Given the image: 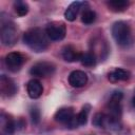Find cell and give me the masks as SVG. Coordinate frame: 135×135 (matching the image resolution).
<instances>
[{
  "mask_svg": "<svg viewBox=\"0 0 135 135\" xmlns=\"http://www.w3.org/2000/svg\"><path fill=\"white\" fill-rule=\"evenodd\" d=\"M23 42L36 53L44 52L49 46L45 31L41 30L40 27H32L27 30L23 34Z\"/></svg>",
  "mask_w": 135,
  "mask_h": 135,
  "instance_id": "1",
  "label": "cell"
},
{
  "mask_svg": "<svg viewBox=\"0 0 135 135\" xmlns=\"http://www.w3.org/2000/svg\"><path fill=\"white\" fill-rule=\"evenodd\" d=\"M112 36L120 46H129L133 42L131 27L124 21H116L112 25Z\"/></svg>",
  "mask_w": 135,
  "mask_h": 135,
  "instance_id": "2",
  "label": "cell"
},
{
  "mask_svg": "<svg viewBox=\"0 0 135 135\" xmlns=\"http://www.w3.org/2000/svg\"><path fill=\"white\" fill-rule=\"evenodd\" d=\"M1 42L5 46H13L18 39L17 27L15 23L8 19H5L1 14V30H0Z\"/></svg>",
  "mask_w": 135,
  "mask_h": 135,
  "instance_id": "3",
  "label": "cell"
},
{
  "mask_svg": "<svg viewBox=\"0 0 135 135\" xmlns=\"http://www.w3.org/2000/svg\"><path fill=\"white\" fill-rule=\"evenodd\" d=\"M123 98V94L121 91H114L107 103L108 115L114 119L120 120L121 118V100Z\"/></svg>",
  "mask_w": 135,
  "mask_h": 135,
  "instance_id": "4",
  "label": "cell"
},
{
  "mask_svg": "<svg viewBox=\"0 0 135 135\" xmlns=\"http://www.w3.org/2000/svg\"><path fill=\"white\" fill-rule=\"evenodd\" d=\"M45 34L49 39L53 41H60L65 37L66 27L61 21H53L47 23L45 27Z\"/></svg>",
  "mask_w": 135,
  "mask_h": 135,
  "instance_id": "5",
  "label": "cell"
},
{
  "mask_svg": "<svg viewBox=\"0 0 135 135\" xmlns=\"http://www.w3.org/2000/svg\"><path fill=\"white\" fill-rule=\"evenodd\" d=\"M55 71H56V66L52 62L39 61L32 65L30 70V74L32 76L46 78V77H51L55 73Z\"/></svg>",
  "mask_w": 135,
  "mask_h": 135,
  "instance_id": "6",
  "label": "cell"
},
{
  "mask_svg": "<svg viewBox=\"0 0 135 135\" xmlns=\"http://www.w3.org/2000/svg\"><path fill=\"white\" fill-rule=\"evenodd\" d=\"M24 61H25V58L19 52H11L5 56V59H4L5 65L11 72H18L23 65Z\"/></svg>",
  "mask_w": 135,
  "mask_h": 135,
  "instance_id": "7",
  "label": "cell"
},
{
  "mask_svg": "<svg viewBox=\"0 0 135 135\" xmlns=\"http://www.w3.org/2000/svg\"><path fill=\"white\" fill-rule=\"evenodd\" d=\"M17 85L16 83L7 76L1 75L0 77V91L2 96L4 97H12L17 93Z\"/></svg>",
  "mask_w": 135,
  "mask_h": 135,
  "instance_id": "8",
  "label": "cell"
},
{
  "mask_svg": "<svg viewBox=\"0 0 135 135\" xmlns=\"http://www.w3.org/2000/svg\"><path fill=\"white\" fill-rule=\"evenodd\" d=\"M16 130L15 120L6 113L1 112L0 115V133L1 135H12Z\"/></svg>",
  "mask_w": 135,
  "mask_h": 135,
  "instance_id": "9",
  "label": "cell"
},
{
  "mask_svg": "<svg viewBox=\"0 0 135 135\" xmlns=\"http://www.w3.org/2000/svg\"><path fill=\"white\" fill-rule=\"evenodd\" d=\"M75 117V112L72 107H63L57 110V112L54 115V119L57 122L68 124L73 118Z\"/></svg>",
  "mask_w": 135,
  "mask_h": 135,
  "instance_id": "10",
  "label": "cell"
},
{
  "mask_svg": "<svg viewBox=\"0 0 135 135\" xmlns=\"http://www.w3.org/2000/svg\"><path fill=\"white\" fill-rule=\"evenodd\" d=\"M88 82V75L83 71H73L69 75V83L73 88H82Z\"/></svg>",
  "mask_w": 135,
  "mask_h": 135,
  "instance_id": "11",
  "label": "cell"
},
{
  "mask_svg": "<svg viewBox=\"0 0 135 135\" xmlns=\"http://www.w3.org/2000/svg\"><path fill=\"white\" fill-rule=\"evenodd\" d=\"M130 78H131L130 71L121 69V68H116L108 74L109 81L113 82V83H116V82H119V81H127Z\"/></svg>",
  "mask_w": 135,
  "mask_h": 135,
  "instance_id": "12",
  "label": "cell"
},
{
  "mask_svg": "<svg viewBox=\"0 0 135 135\" xmlns=\"http://www.w3.org/2000/svg\"><path fill=\"white\" fill-rule=\"evenodd\" d=\"M26 92H27V95L32 99H37L42 95L43 86H42V84H41V82L39 80L32 79L26 84Z\"/></svg>",
  "mask_w": 135,
  "mask_h": 135,
  "instance_id": "13",
  "label": "cell"
},
{
  "mask_svg": "<svg viewBox=\"0 0 135 135\" xmlns=\"http://www.w3.org/2000/svg\"><path fill=\"white\" fill-rule=\"evenodd\" d=\"M86 3H84V2H79V1H74V2H72L69 6H68V8L65 9V12H64V18L68 20V21H74L75 19H76V17H77V15H78V13H79V11L82 8V5H85Z\"/></svg>",
  "mask_w": 135,
  "mask_h": 135,
  "instance_id": "14",
  "label": "cell"
},
{
  "mask_svg": "<svg viewBox=\"0 0 135 135\" xmlns=\"http://www.w3.org/2000/svg\"><path fill=\"white\" fill-rule=\"evenodd\" d=\"M81 54L72 45H65L62 49V58L68 62H75L80 60Z\"/></svg>",
  "mask_w": 135,
  "mask_h": 135,
  "instance_id": "15",
  "label": "cell"
},
{
  "mask_svg": "<svg viewBox=\"0 0 135 135\" xmlns=\"http://www.w3.org/2000/svg\"><path fill=\"white\" fill-rule=\"evenodd\" d=\"M107 5L109 9L112 12L121 13V12H124L129 7L130 2L127 0H110L107 2Z\"/></svg>",
  "mask_w": 135,
  "mask_h": 135,
  "instance_id": "16",
  "label": "cell"
},
{
  "mask_svg": "<svg viewBox=\"0 0 135 135\" xmlns=\"http://www.w3.org/2000/svg\"><path fill=\"white\" fill-rule=\"evenodd\" d=\"M92 123H93V126H95L97 128L109 129L110 118H109L108 114H105V113H96L93 117Z\"/></svg>",
  "mask_w": 135,
  "mask_h": 135,
  "instance_id": "17",
  "label": "cell"
},
{
  "mask_svg": "<svg viewBox=\"0 0 135 135\" xmlns=\"http://www.w3.org/2000/svg\"><path fill=\"white\" fill-rule=\"evenodd\" d=\"M80 62L82 65L88 66V68H92L96 65V56L94 53L92 52H88L84 54H81L80 57Z\"/></svg>",
  "mask_w": 135,
  "mask_h": 135,
  "instance_id": "18",
  "label": "cell"
},
{
  "mask_svg": "<svg viewBox=\"0 0 135 135\" xmlns=\"http://www.w3.org/2000/svg\"><path fill=\"white\" fill-rule=\"evenodd\" d=\"M91 110V105L90 104H84L81 109V111L76 115V119L79 126H84L88 122V117H89V113Z\"/></svg>",
  "mask_w": 135,
  "mask_h": 135,
  "instance_id": "19",
  "label": "cell"
},
{
  "mask_svg": "<svg viewBox=\"0 0 135 135\" xmlns=\"http://www.w3.org/2000/svg\"><path fill=\"white\" fill-rule=\"evenodd\" d=\"M14 11L20 17L25 16L28 13V4L24 1H16L14 3Z\"/></svg>",
  "mask_w": 135,
  "mask_h": 135,
  "instance_id": "20",
  "label": "cell"
},
{
  "mask_svg": "<svg viewBox=\"0 0 135 135\" xmlns=\"http://www.w3.org/2000/svg\"><path fill=\"white\" fill-rule=\"evenodd\" d=\"M95 20H96V13L93 9H84V12L81 14V21L86 25L94 23Z\"/></svg>",
  "mask_w": 135,
  "mask_h": 135,
  "instance_id": "21",
  "label": "cell"
},
{
  "mask_svg": "<svg viewBox=\"0 0 135 135\" xmlns=\"http://www.w3.org/2000/svg\"><path fill=\"white\" fill-rule=\"evenodd\" d=\"M30 116H31L32 123H33V124H35V126H36V124H38V123L40 122V117H41L39 108H38V107H36V105L31 107V109H30Z\"/></svg>",
  "mask_w": 135,
  "mask_h": 135,
  "instance_id": "22",
  "label": "cell"
},
{
  "mask_svg": "<svg viewBox=\"0 0 135 135\" xmlns=\"http://www.w3.org/2000/svg\"><path fill=\"white\" fill-rule=\"evenodd\" d=\"M132 105H133V109L135 110V94H134V96L132 98Z\"/></svg>",
  "mask_w": 135,
  "mask_h": 135,
  "instance_id": "23",
  "label": "cell"
}]
</instances>
